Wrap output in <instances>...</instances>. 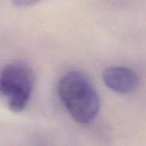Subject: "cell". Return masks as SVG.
Instances as JSON below:
<instances>
[{"mask_svg":"<svg viewBox=\"0 0 146 146\" xmlns=\"http://www.w3.org/2000/svg\"><path fill=\"white\" fill-rule=\"evenodd\" d=\"M58 96L70 116L78 123L95 119L100 109V97L90 79L80 71H69L61 77Z\"/></svg>","mask_w":146,"mask_h":146,"instance_id":"cell-1","label":"cell"},{"mask_svg":"<svg viewBox=\"0 0 146 146\" xmlns=\"http://www.w3.org/2000/svg\"><path fill=\"white\" fill-rule=\"evenodd\" d=\"M33 69L22 61H12L0 69V100L12 112H22L35 85Z\"/></svg>","mask_w":146,"mask_h":146,"instance_id":"cell-2","label":"cell"},{"mask_svg":"<svg viewBox=\"0 0 146 146\" xmlns=\"http://www.w3.org/2000/svg\"><path fill=\"white\" fill-rule=\"evenodd\" d=\"M102 79L109 89L120 94L131 93L139 84L137 73L125 66L108 67L102 73Z\"/></svg>","mask_w":146,"mask_h":146,"instance_id":"cell-3","label":"cell"},{"mask_svg":"<svg viewBox=\"0 0 146 146\" xmlns=\"http://www.w3.org/2000/svg\"><path fill=\"white\" fill-rule=\"evenodd\" d=\"M12 3L16 6L19 7H26V6H31L33 4L40 2L41 0H11Z\"/></svg>","mask_w":146,"mask_h":146,"instance_id":"cell-4","label":"cell"}]
</instances>
